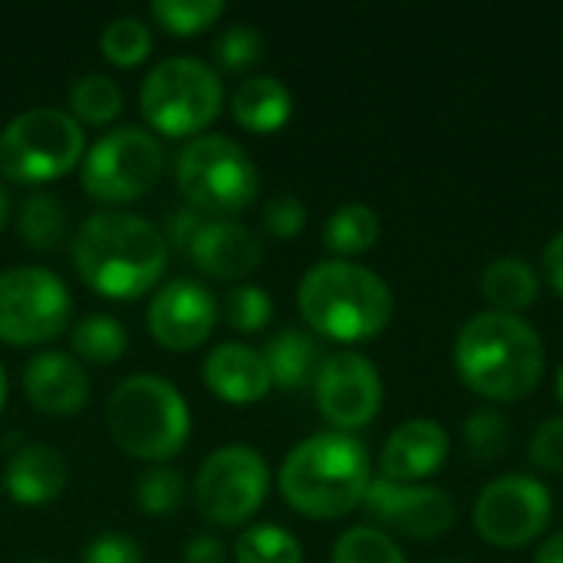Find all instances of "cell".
<instances>
[{
  "label": "cell",
  "mask_w": 563,
  "mask_h": 563,
  "mask_svg": "<svg viewBox=\"0 0 563 563\" xmlns=\"http://www.w3.org/2000/svg\"><path fill=\"white\" fill-rule=\"evenodd\" d=\"M168 264L165 234L129 211H96L73 238V267L79 280L106 300H139Z\"/></svg>",
  "instance_id": "obj_1"
},
{
  "label": "cell",
  "mask_w": 563,
  "mask_h": 563,
  "mask_svg": "<svg viewBox=\"0 0 563 563\" xmlns=\"http://www.w3.org/2000/svg\"><path fill=\"white\" fill-rule=\"evenodd\" d=\"M452 360L459 379L492 402L525 399L544 376V343L538 330L498 310L475 313L459 330Z\"/></svg>",
  "instance_id": "obj_2"
},
{
  "label": "cell",
  "mask_w": 563,
  "mask_h": 563,
  "mask_svg": "<svg viewBox=\"0 0 563 563\" xmlns=\"http://www.w3.org/2000/svg\"><path fill=\"white\" fill-rule=\"evenodd\" d=\"M369 455L350 432H317L290 449L277 472L284 501L313 521L356 511L369 492Z\"/></svg>",
  "instance_id": "obj_3"
},
{
  "label": "cell",
  "mask_w": 563,
  "mask_h": 563,
  "mask_svg": "<svg viewBox=\"0 0 563 563\" xmlns=\"http://www.w3.org/2000/svg\"><path fill=\"white\" fill-rule=\"evenodd\" d=\"M297 307L317 336L333 343H360L383 333L393 320L389 284L353 261H320L297 287Z\"/></svg>",
  "instance_id": "obj_4"
},
{
  "label": "cell",
  "mask_w": 563,
  "mask_h": 563,
  "mask_svg": "<svg viewBox=\"0 0 563 563\" xmlns=\"http://www.w3.org/2000/svg\"><path fill=\"white\" fill-rule=\"evenodd\" d=\"M106 429L125 455L162 465L185 449L191 435V409L168 379L139 373L112 389L106 402Z\"/></svg>",
  "instance_id": "obj_5"
},
{
  "label": "cell",
  "mask_w": 563,
  "mask_h": 563,
  "mask_svg": "<svg viewBox=\"0 0 563 563\" xmlns=\"http://www.w3.org/2000/svg\"><path fill=\"white\" fill-rule=\"evenodd\" d=\"M221 76L195 56H168L148 69L139 89L145 122L168 139H198L221 112Z\"/></svg>",
  "instance_id": "obj_6"
},
{
  "label": "cell",
  "mask_w": 563,
  "mask_h": 563,
  "mask_svg": "<svg viewBox=\"0 0 563 563\" xmlns=\"http://www.w3.org/2000/svg\"><path fill=\"white\" fill-rule=\"evenodd\" d=\"M175 185L201 214L231 218L254 205L261 172L244 145L228 135H198L175 158Z\"/></svg>",
  "instance_id": "obj_7"
},
{
  "label": "cell",
  "mask_w": 563,
  "mask_h": 563,
  "mask_svg": "<svg viewBox=\"0 0 563 563\" xmlns=\"http://www.w3.org/2000/svg\"><path fill=\"white\" fill-rule=\"evenodd\" d=\"M86 155L82 125L53 106L13 115L0 132V175L13 185H46L69 175Z\"/></svg>",
  "instance_id": "obj_8"
},
{
  "label": "cell",
  "mask_w": 563,
  "mask_h": 563,
  "mask_svg": "<svg viewBox=\"0 0 563 563\" xmlns=\"http://www.w3.org/2000/svg\"><path fill=\"white\" fill-rule=\"evenodd\" d=\"M165 168V148L139 125L106 132L82 155V188L102 205H125L155 188Z\"/></svg>",
  "instance_id": "obj_9"
},
{
  "label": "cell",
  "mask_w": 563,
  "mask_h": 563,
  "mask_svg": "<svg viewBox=\"0 0 563 563\" xmlns=\"http://www.w3.org/2000/svg\"><path fill=\"white\" fill-rule=\"evenodd\" d=\"M73 313L63 277L46 267L0 271V343L40 346L56 340Z\"/></svg>",
  "instance_id": "obj_10"
},
{
  "label": "cell",
  "mask_w": 563,
  "mask_h": 563,
  "mask_svg": "<svg viewBox=\"0 0 563 563\" xmlns=\"http://www.w3.org/2000/svg\"><path fill=\"white\" fill-rule=\"evenodd\" d=\"M271 492V468L251 445H221L195 475L198 511L218 528H238L251 521Z\"/></svg>",
  "instance_id": "obj_11"
},
{
  "label": "cell",
  "mask_w": 563,
  "mask_h": 563,
  "mask_svg": "<svg viewBox=\"0 0 563 563\" xmlns=\"http://www.w3.org/2000/svg\"><path fill=\"white\" fill-rule=\"evenodd\" d=\"M554 501L548 485L531 475H501L475 501V531L495 548H525L551 525Z\"/></svg>",
  "instance_id": "obj_12"
},
{
  "label": "cell",
  "mask_w": 563,
  "mask_h": 563,
  "mask_svg": "<svg viewBox=\"0 0 563 563\" xmlns=\"http://www.w3.org/2000/svg\"><path fill=\"white\" fill-rule=\"evenodd\" d=\"M313 389H317L320 416L336 432H353L369 426L383 406V379L376 366L353 350L330 353L317 369Z\"/></svg>",
  "instance_id": "obj_13"
},
{
  "label": "cell",
  "mask_w": 563,
  "mask_h": 563,
  "mask_svg": "<svg viewBox=\"0 0 563 563\" xmlns=\"http://www.w3.org/2000/svg\"><path fill=\"white\" fill-rule=\"evenodd\" d=\"M363 508L383 528H393L396 534H406L416 541L442 538L455 521L452 495L435 485H399V482L373 478L363 498Z\"/></svg>",
  "instance_id": "obj_14"
},
{
  "label": "cell",
  "mask_w": 563,
  "mask_h": 563,
  "mask_svg": "<svg viewBox=\"0 0 563 563\" xmlns=\"http://www.w3.org/2000/svg\"><path fill=\"white\" fill-rule=\"evenodd\" d=\"M145 323L148 333L158 340V346L172 353H188L211 336L218 323V300L205 284L178 277L152 294Z\"/></svg>",
  "instance_id": "obj_15"
},
{
  "label": "cell",
  "mask_w": 563,
  "mask_h": 563,
  "mask_svg": "<svg viewBox=\"0 0 563 563\" xmlns=\"http://www.w3.org/2000/svg\"><path fill=\"white\" fill-rule=\"evenodd\" d=\"M188 257L201 274L214 280H241L257 271L264 257V244L247 224L231 218H214L205 221V228L195 234V241L188 244Z\"/></svg>",
  "instance_id": "obj_16"
},
{
  "label": "cell",
  "mask_w": 563,
  "mask_h": 563,
  "mask_svg": "<svg viewBox=\"0 0 563 563\" xmlns=\"http://www.w3.org/2000/svg\"><path fill=\"white\" fill-rule=\"evenodd\" d=\"M449 459V432L432 419H409L402 422L383 449L379 468L386 482L419 485L422 478L435 475Z\"/></svg>",
  "instance_id": "obj_17"
},
{
  "label": "cell",
  "mask_w": 563,
  "mask_h": 563,
  "mask_svg": "<svg viewBox=\"0 0 563 563\" xmlns=\"http://www.w3.org/2000/svg\"><path fill=\"white\" fill-rule=\"evenodd\" d=\"M23 393L46 416H76L89 402V376L69 353L43 350L23 366Z\"/></svg>",
  "instance_id": "obj_18"
},
{
  "label": "cell",
  "mask_w": 563,
  "mask_h": 563,
  "mask_svg": "<svg viewBox=\"0 0 563 563\" xmlns=\"http://www.w3.org/2000/svg\"><path fill=\"white\" fill-rule=\"evenodd\" d=\"M201 376L205 386L228 406H254L274 386L264 353H257L247 343H218L205 356Z\"/></svg>",
  "instance_id": "obj_19"
},
{
  "label": "cell",
  "mask_w": 563,
  "mask_h": 563,
  "mask_svg": "<svg viewBox=\"0 0 563 563\" xmlns=\"http://www.w3.org/2000/svg\"><path fill=\"white\" fill-rule=\"evenodd\" d=\"M66 462L56 449L33 442L10 455L3 468V492L23 508H43L56 501L66 488Z\"/></svg>",
  "instance_id": "obj_20"
},
{
  "label": "cell",
  "mask_w": 563,
  "mask_h": 563,
  "mask_svg": "<svg viewBox=\"0 0 563 563\" xmlns=\"http://www.w3.org/2000/svg\"><path fill=\"white\" fill-rule=\"evenodd\" d=\"M231 115L241 129L254 135H271L290 122L294 96L277 76H247L231 96Z\"/></svg>",
  "instance_id": "obj_21"
},
{
  "label": "cell",
  "mask_w": 563,
  "mask_h": 563,
  "mask_svg": "<svg viewBox=\"0 0 563 563\" xmlns=\"http://www.w3.org/2000/svg\"><path fill=\"white\" fill-rule=\"evenodd\" d=\"M264 363L271 369V379L274 386L280 389H303L307 383L317 379V369H320V346L310 333L303 330H280L271 336L267 350H264Z\"/></svg>",
  "instance_id": "obj_22"
},
{
  "label": "cell",
  "mask_w": 563,
  "mask_h": 563,
  "mask_svg": "<svg viewBox=\"0 0 563 563\" xmlns=\"http://www.w3.org/2000/svg\"><path fill=\"white\" fill-rule=\"evenodd\" d=\"M482 294L498 313H521L541 294V277L525 257H498L482 274Z\"/></svg>",
  "instance_id": "obj_23"
},
{
  "label": "cell",
  "mask_w": 563,
  "mask_h": 563,
  "mask_svg": "<svg viewBox=\"0 0 563 563\" xmlns=\"http://www.w3.org/2000/svg\"><path fill=\"white\" fill-rule=\"evenodd\" d=\"M379 234H383L379 214L363 201H346L327 218L323 244L333 254H340V261H346L353 254H366L369 247H376Z\"/></svg>",
  "instance_id": "obj_24"
},
{
  "label": "cell",
  "mask_w": 563,
  "mask_h": 563,
  "mask_svg": "<svg viewBox=\"0 0 563 563\" xmlns=\"http://www.w3.org/2000/svg\"><path fill=\"white\" fill-rule=\"evenodd\" d=\"M66 228H69V218H66V208L56 195L33 191L16 211V234L33 251L56 247L66 238Z\"/></svg>",
  "instance_id": "obj_25"
},
{
  "label": "cell",
  "mask_w": 563,
  "mask_h": 563,
  "mask_svg": "<svg viewBox=\"0 0 563 563\" xmlns=\"http://www.w3.org/2000/svg\"><path fill=\"white\" fill-rule=\"evenodd\" d=\"M69 343H73V353L79 360H86L92 366H106V363L122 360V353L129 346V333H125V327L115 317L89 313V317H82L73 327Z\"/></svg>",
  "instance_id": "obj_26"
},
{
  "label": "cell",
  "mask_w": 563,
  "mask_h": 563,
  "mask_svg": "<svg viewBox=\"0 0 563 563\" xmlns=\"http://www.w3.org/2000/svg\"><path fill=\"white\" fill-rule=\"evenodd\" d=\"M238 563H303L300 541L280 525H251L238 534Z\"/></svg>",
  "instance_id": "obj_27"
},
{
  "label": "cell",
  "mask_w": 563,
  "mask_h": 563,
  "mask_svg": "<svg viewBox=\"0 0 563 563\" xmlns=\"http://www.w3.org/2000/svg\"><path fill=\"white\" fill-rule=\"evenodd\" d=\"M119 112H122V89L109 76L89 73V76L73 82V89H69V115L76 122L106 125Z\"/></svg>",
  "instance_id": "obj_28"
},
{
  "label": "cell",
  "mask_w": 563,
  "mask_h": 563,
  "mask_svg": "<svg viewBox=\"0 0 563 563\" xmlns=\"http://www.w3.org/2000/svg\"><path fill=\"white\" fill-rule=\"evenodd\" d=\"M99 49H102V56L112 66L132 69V66L148 59V53H152V30L139 16H115V20H109L102 26Z\"/></svg>",
  "instance_id": "obj_29"
},
{
  "label": "cell",
  "mask_w": 563,
  "mask_h": 563,
  "mask_svg": "<svg viewBox=\"0 0 563 563\" xmlns=\"http://www.w3.org/2000/svg\"><path fill=\"white\" fill-rule=\"evenodd\" d=\"M152 16L175 36H195L224 16V0H155Z\"/></svg>",
  "instance_id": "obj_30"
},
{
  "label": "cell",
  "mask_w": 563,
  "mask_h": 563,
  "mask_svg": "<svg viewBox=\"0 0 563 563\" xmlns=\"http://www.w3.org/2000/svg\"><path fill=\"white\" fill-rule=\"evenodd\" d=\"M333 563H406L399 544L379 528H350L333 544Z\"/></svg>",
  "instance_id": "obj_31"
},
{
  "label": "cell",
  "mask_w": 563,
  "mask_h": 563,
  "mask_svg": "<svg viewBox=\"0 0 563 563\" xmlns=\"http://www.w3.org/2000/svg\"><path fill=\"white\" fill-rule=\"evenodd\" d=\"M224 320L231 330L257 333L274 320V300L257 284H238L224 294Z\"/></svg>",
  "instance_id": "obj_32"
},
{
  "label": "cell",
  "mask_w": 563,
  "mask_h": 563,
  "mask_svg": "<svg viewBox=\"0 0 563 563\" xmlns=\"http://www.w3.org/2000/svg\"><path fill=\"white\" fill-rule=\"evenodd\" d=\"M181 495H185L181 472L165 468V465H155V468L142 472V478H139V485H135V505H139L145 515H152V518L178 511Z\"/></svg>",
  "instance_id": "obj_33"
},
{
  "label": "cell",
  "mask_w": 563,
  "mask_h": 563,
  "mask_svg": "<svg viewBox=\"0 0 563 563\" xmlns=\"http://www.w3.org/2000/svg\"><path fill=\"white\" fill-rule=\"evenodd\" d=\"M211 53H214V59H218L224 69H231V73L251 69V66L261 59V53H264V36H261L257 26H251V23H234V26H228V30L218 33Z\"/></svg>",
  "instance_id": "obj_34"
},
{
  "label": "cell",
  "mask_w": 563,
  "mask_h": 563,
  "mask_svg": "<svg viewBox=\"0 0 563 563\" xmlns=\"http://www.w3.org/2000/svg\"><path fill=\"white\" fill-rule=\"evenodd\" d=\"M508 419L495 409H478L468 416L465 422V442H468V452L478 459V462H495L505 455L508 449Z\"/></svg>",
  "instance_id": "obj_35"
},
{
  "label": "cell",
  "mask_w": 563,
  "mask_h": 563,
  "mask_svg": "<svg viewBox=\"0 0 563 563\" xmlns=\"http://www.w3.org/2000/svg\"><path fill=\"white\" fill-rule=\"evenodd\" d=\"M264 231L277 241H294L307 224V205L294 195H277L264 205Z\"/></svg>",
  "instance_id": "obj_36"
},
{
  "label": "cell",
  "mask_w": 563,
  "mask_h": 563,
  "mask_svg": "<svg viewBox=\"0 0 563 563\" xmlns=\"http://www.w3.org/2000/svg\"><path fill=\"white\" fill-rule=\"evenodd\" d=\"M528 459L531 465H538L541 472H563V419L554 416L548 422L538 426V432L531 435L528 445Z\"/></svg>",
  "instance_id": "obj_37"
},
{
  "label": "cell",
  "mask_w": 563,
  "mask_h": 563,
  "mask_svg": "<svg viewBox=\"0 0 563 563\" xmlns=\"http://www.w3.org/2000/svg\"><path fill=\"white\" fill-rule=\"evenodd\" d=\"M82 563H145L142 548L125 534H99L86 551Z\"/></svg>",
  "instance_id": "obj_38"
},
{
  "label": "cell",
  "mask_w": 563,
  "mask_h": 563,
  "mask_svg": "<svg viewBox=\"0 0 563 563\" xmlns=\"http://www.w3.org/2000/svg\"><path fill=\"white\" fill-rule=\"evenodd\" d=\"M201 228H205L201 211H195L191 205H181V208H175L172 218H168V234H165V241L175 244V247H188Z\"/></svg>",
  "instance_id": "obj_39"
},
{
  "label": "cell",
  "mask_w": 563,
  "mask_h": 563,
  "mask_svg": "<svg viewBox=\"0 0 563 563\" xmlns=\"http://www.w3.org/2000/svg\"><path fill=\"white\" fill-rule=\"evenodd\" d=\"M181 563H224V544L211 534H198L185 544Z\"/></svg>",
  "instance_id": "obj_40"
},
{
  "label": "cell",
  "mask_w": 563,
  "mask_h": 563,
  "mask_svg": "<svg viewBox=\"0 0 563 563\" xmlns=\"http://www.w3.org/2000/svg\"><path fill=\"white\" fill-rule=\"evenodd\" d=\"M544 277L563 297V231H558L544 247Z\"/></svg>",
  "instance_id": "obj_41"
},
{
  "label": "cell",
  "mask_w": 563,
  "mask_h": 563,
  "mask_svg": "<svg viewBox=\"0 0 563 563\" xmlns=\"http://www.w3.org/2000/svg\"><path fill=\"white\" fill-rule=\"evenodd\" d=\"M534 563H563V531L551 534V538L538 548Z\"/></svg>",
  "instance_id": "obj_42"
},
{
  "label": "cell",
  "mask_w": 563,
  "mask_h": 563,
  "mask_svg": "<svg viewBox=\"0 0 563 563\" xmlns=\"http://www.w3.org/2000/svg\"><path fill=\"white\" fill-rule=\"evenodd\" d=\"M7 214H10V201H7V191L0 188V228L7 224Z\"/></svg>",
  "instance_id": "obj_43"
},
{
  "label": "cell",
  "mask_w": 563,
  "mask_h": 563,
  "mask_svg": "<svg viewBox=\"0 0 563 563\" xmlns=\"http://www.w3.org/2000/svg\"><path fill=\"white\" fill-rule=\"evenodd\" d=\"M3 406H7V369L0 363V412H3Z\"/></svg>",
  "instance_id": "obj_44"
},
{
  "label": "cell",
  "mask_w": 563,
  "mask_h": 563,
  "mask_svg": "<svg viewBox=\"0 0 563 563\" xmlns=\"http://www.w3.org/2000/svg\"><path fill=\"white\" fill-rule=\"evenodd\" d=\"M558 399H561V406H563V363H561V369H558Z\"/></svg>",
  "instance_id": "obj_45"
},
{
  "label": "cell",
  "mask_w": 563,
  "mask_h": 563,
  "mask_svg": "<svg viewBox=\"0 0 563 563\" xmlns=\"http://www.w3.org/2000/svg\"><path fill=\"white\" fill-rule=\"evenodd\" d=\"M40 563H46V561H40Z\"/></svg>",
  "instance_id": "obj_46"
}]
</instances>
